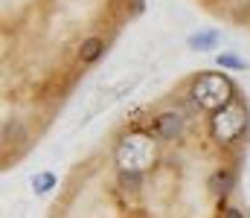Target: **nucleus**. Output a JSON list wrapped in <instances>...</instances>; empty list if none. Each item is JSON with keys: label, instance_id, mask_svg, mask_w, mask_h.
I'll use <instances>...</instances> for the list:
<instances>
[{"label": "nucleus", "instance_id": "obj_11", "mask_svg": "<svg viewBox=\"0 0 250 218\" xmlns=\"http://www.w3.org/2000/svg\"><path fill=\"white\" fill-rule=\"evenodd\" d=\"M224 218H245V216H242V210H227Z\"/></svg>", "mask_w": 250, "mask_h": 218}, {"label": "nucleus", "instance_id": "obj_2", "mask_svg": "<svg viewBox=\"0 0 250 218\" xmlns=\"http://www.w3.org/2000/svg\"><path fill=\"white\" fill-rule=\"evenodd\" d=\"M117 160L123 172H143L148 163H154V143L146 134H131L117 148Z\"/></svg>", "mask_w": 250, "mask_h": 218}, {"label": "nucleus", "instance_id": "obj_8", "mask_svg": "<svg viewBox=\"0 0 250 218\" xmlns=\"http://www.w3.org/2000/svg\"><path fill=\"white\" fill-rule=\"evenodd\" d=\"M32 186H35L38 195H44V192H50V189L56 186V175H53V172H41V175H35Z\"/></svg>", "mask_w": 250, "mask_h": 218}, {"label": "nucleus", "instance_id": "obj_4", "mask_svg": "<svg viewBox=\"0 0 250 218\" xmlns=\"http://www.w3.org/2000/svg\"><path fill=\"white\" fill-rule=\"evenodd\" d=\"M181 117L178 114H160L157 117V122H154V134L160 137V140H175L178 134H181Z\"/></svg>", "mask_w": 250, "mask_h": 218}, {"label": "nucleus", "instance_id": "obj_6", "mask_svg": "<svg viewBox=\"0 0 250 218\" xmlns=\"http://www.w3.org/2000/svg\"><path fill=\"white\" fill-rule=\"evenodd\" d=\"M230 186H233V172H227V169H221V172H215L212 178H209V189L215 192V195H227L230 192Z\"/></svg>", "mask_w": 250, "mask_h": 218}, {"label": "nucleus", "instance_id": "obj_5", "mask_svg": "<svg viewBox=\"0 0 250 218\" xmlns=\"http://www.w3.org/2000/svg\"><path fill=\"white\" fill-rule=\"evenodd\" d=\"M102 53H105V41L102 38H84L82 47H79V61L82 64H93Z\"/></svg>", "mask_w": 250, "mask_h": 218}, {"label": "nucleus", "instance_id": "obj_7", "mask_svg": "<svg viewBox=\"0 0 250 218\" xmlns=\"http://www.w3.org/2000/svg\"><path fill=\"white\" fill-rule=\"evenodd\" d=\"M189 44H192L195 50H212V47L218 44V32H215V29L198 32V35H192V38H189Z\"/></svg>", "mask_w": 250, "mask_h": 218}, {"label": "nucleus", "instance_id": "obj_1", "mask_svg": "<svg viewBox=\"0 0 250 218\" xmlns=\"http://www.w3.org/2000/svg\"><path fill=\"white\" fill-rule=\"evenodd\" d=\"M192 99L204 108V111H221L224 105L233 102V87L224 76L218 73H207V76H198V81L192 84Z\"/></svg>", "mask_w": 250, "mask_h": 218}, {"label": "nucleus", "instance_id": "obj_10", "mask_svg": "<svg viewBox=\"0 0 250 218\" xmlns=\"http://www.w3.org/2000/svg\"><path fill=\"white\" fill-rule=\"evenodd\" d=\"M12 134H15V137H23L21 122H6V128H3V140H6V143H12Z\"/></svg>", "mask_w": 250, "mask_h": 218}, {"label": "nucleus", "instance_id": "obj_3", "mask_svg": "<svg viewBox=\"0 0 250 218\" xmlns=\"http://www.w3.org/2000/svg\"><path fill=\"white\" fill-rule=\"evenodd\" d=\"M245 125H248V111H245V105H239L236 99H233L230 105H224L221 111H215V117H212V134H215L218 140H224V143L236 140V137L245 131Z\"/></svg>", "mask_w": 250, "mask_h": 218}, {"label": "nucleus", "instance_id": "obj_9", "mask_svg": "<svg viewBox=\"0 0 250 218\" xmlns=\"http://www.w3.org/2000/svg\"><path fill=\"white\" fill-rule=\"evenodd\" d=\"M218 67H230V70H248V64L242 61V59H236V56H218Z\"/></svg>", "mask_w": 250, "mask_h": 218}]
</instances>
